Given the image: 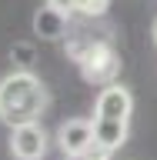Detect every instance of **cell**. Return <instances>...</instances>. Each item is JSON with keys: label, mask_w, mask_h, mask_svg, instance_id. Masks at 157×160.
I'll list each match as a JSON object with an SVG mask.
<instances>
[{"label": "cell", "mask_w": 157, "mask_h": 160, "mask_svg": "<svg viewBox=\"0 0 157 160\" xmlns=\"http://www.w3.org/2000/svg\"><path fill=\"white\" fill-rule=\"evenodd\" d=\"M34 60H37V50L30 40H17L13 47H10V63L13 70H34Z\"/></svg>", "instance_id": "9"}, {"label": "cell", "mask_w": 157, "mask_h": 160, "mask_svg": "<svg viewBox=\"0 0 157 160\" xmlns=\"http://www.w3.org/2000/svg\"><path fill=\"white\" fill-rule=\"evenodd\" d=\"M67 160H100V157H94V153H77V157H67Z\"/></svg>", "instance_id": "10"}, {"label": "cell", "mask_w": 157, "mask_h": 160, "mask_svg": "<svg viewBox=\"0 0 157 160\" xmlns=\"http://www.w3.org/2000/svg\"><path fill=\"white\" fill-rule=\"evenodd\" d=\"M47 147H50V133L44 130V123L10 127V153H13V160H44Z\"/></svg>", "instance_id": "3"}, {"label": "cell", "mask_w": 157, "mask_h": 160, "mask_svg": "<svg viewBox=\"0 0 157 160\" xmlns=\"http://www.w3.org/2000/svg\"><path fill=\"white\" fill-rule=\"evenodd\" d=\"M50 107V90L34 70H10L0 80V120L7 127L40 123Z\"/></svg>", "instance_id": "1"}, {"label": "cell", "mask_w": 157, "mask_h": 160, "mask_svg": "<svg viewBox=\"0 0 157 160\" xmlns=\"http://www.w3.org/2000/svg\"><path fill=\"white\" fill-rule=\"evenodd\" d=\"M67 57L84 70L90 83H117L120 73V57L110 40H94V37H70L67 40Z\"/></svg>", "instance_id": "2"}, {"label": "cell", "mask_w": 157, "mask_h": 160, "mask_svg": "<svg viewBox=\"0 0 157 160\" xmlns=\"http://www.w3.org/2000/svg\"><path fill=\"white\" fill-rule=\"evenodd\" d=\"M154 43H157V20H154Z\"/></svg>", "instance_id": "11"}, {"label": "cell", "mask_w": 157, "mask_h": 160, "mask_svg": "<svg viewBox=\"0 0 157 160\" xmlns=\"http://www.w3.org/2000/svg\"><path fill=\"white\" fill-rule=\"evenodd\" d=\"M124 140H127V123L124 120H97L94 117V157L107 160L110 153L117 147H124Z\"/></svg>", "instance_id": "6"}, {"label": "cell", "mask_w": 157, "mask_h": 160, "mask_svg": "<svg viewBox=\"0 0 157 160\" xmlns=\"http://www.w3.org/2000/svg\"><path fill=\"white\" fill-rule=\"evenodd\" d=\"M130 113H134V93L124 83L100 87L97 103H94V117L97 120H124V123H130Z\"/></svg>", "instance_id": "4"}, {"label": "cell", "mask_w": 157, "mask_h": 160, "mask_svg": "<svg viewBox=\"0 0 157 160\" xmlns=\"http://www.w3.org/2000/svg\"><path fill=\"white\" fill-rule=\"evenodd\" d=\"M34 30L40 40H64L70 33V13H64L54 3H40L34 13Z\"/></svg>", "instance_id": "7"}, {"label": "cell", "mask_w": 157, "mask_h": 160, "mask_svg": "<svg viewBox=\"0 0 157 160\" xmlns=\"http://www.w3.org/2000/svg\"><path fill=\"white\" fill-rule=\"evenodd\" d=\"M44 3H54L70 17H104L110 10V0H44Z\"/></svg>", "instance_id": "8"}, {"label": "cell", "mask_w": 157, "mask_h": 160, "mask_svg": "<svg viewBox=\"0 0 157 160\" xmlns=\"http://www.w3.org/2000/svg\"><path fill=\"white\" fill-rule=\"evenodd\" d=\"M57 143L64 150V157H77V153H90L94 150V120L87 117H70L57 127Z\"/></svg>", "instance_id": "5"}]
</instances>
